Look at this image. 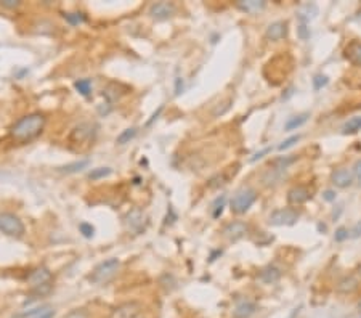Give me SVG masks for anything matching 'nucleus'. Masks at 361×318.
<instances>
[{
    "label": "nucleus",
    "instance_id": "nucleus-42",
    "mask_svg": "<svg viewBox=\"0 0 361 318\" xmlns=\"http://www.w3.org/2000/svg\"><path fill=\"white\" fill-rule=\"evenodd\" d=\"M324 199L326 201H334L336 199V193L334 192H331V190H328V192H324Z\"/></svg>",
    "mask_w": 361,
    "mask_h": 318
},
{
    "label": "nucleus",
    "instance_id": "nucleus-44",
    "mask_svg": "<svg viewBox=\"0 0 361 318\" xmlns=\"http://www.w3.org/2000/svg\"><path fill=\"white\" fill-rule=\"evenodd\" d=\"M358 309H360V310H361V302H360V304H358Z\"/></svg>",
    "mask_w": 361,
    "mask_h": 318
},
{
    "label": "nucleus",
    "instance_id": "nucleus-43",
    "mask_svg": "<svg viewBox=\"0 0 361 318\" xmlns=\"http://www.w3.org/2000/svg\"><path fill=\"white\" fill-rule=\"evenodd\" d=\"M162 109H164V106H159V109H158V111H156V113L153 114V118H151V119L148 121V125H149L151 122H153V121H154V119H158V116H159V114L162 113Z\"/></svg>",
    "mask_w": 361,
    "mask_h": 318
},
{
    "label": "nucleus",
    "instance_id": "nucleus-11",
    "mask_svg": "<svg viewBox=\"0 0 361 318\" xmlns=\"http://www.w3.org/2000/svg\"><path fill=\"white\" fill-rule=\"evenodd\" d=\"M331 180H333V183L337 188H347V187H350L353 182V172L345 169V167H340V169H336L333 172Z\"/></svg>",
    "mask_w": 361,
    "mask_h": 318
},
{
    "label": "nucleus",
    "instance_id": "nucleus-34",
    "mask_svg": "<svg viewBox=\"0 0 361 318\" xmlns=\"http://www.w3.org/2000/svg\"><path fill=\"white\" fill-rule=\"evenodd\" d=\"M328 82H329L328 77L323 76V74H318V76L313 77V89H315V90L323 89V87H324L326 84H328Z\"/></svg>",
    "mask_w": 361,
    "mask_h": 318
},
{
    "label": "nucleus",
    "instance_id": "nucleus-31",
    "mask_svg": "<svg viewBox=\"0 0 361 318\" xmlns=\"http://www.w3.org/2000/svg\"><path fill=\"white\" fill-rule=\"evenodd\" d=\"M65 20L72 26H77L80 23L85 21V15L84 13H65Z\"/></svg>",
    "mask_w": 361,
    "mask_h": 318
},
{
    "label": "nucleus",
    "instance_id": "nucleus-19",
    "mask_svg": "<svg viewBox=\"0 0 361 318\" xmlns=\"http://www.w3.org/2000/svg\"><path fill=\"white\" fill-rule=\"evenodd\" d=\"M55 317V309L50 305H40V307L27 310L26 314H23V318H53Z\"/></svg>",
    "mask_w": 361,
    "mask_h": 318
},
{
    "label": "nucleus",
    "instance_id": "nucleus-6",
    "mask_svg": "<svg viewBox=\"0 0 361 318\" xmlns=\"http://www.w3.org/2000/svg\"><path fill=\"white\" fill-rule=\"evenodd\" d=\"M297 220H299V212L295 209H278L275 212H271V216L268 219L270 225H275V227L294 225Z\"/></svg>",
    "mask_w": 361,
    "mask_h": 318
},
{
    "label": "nucleus",
    "instance_id": "nucleus-4",
    "mask_svg": "<svg viewBox=\"0 0 361 318\" xmlns=\"http://www.w3.org/2000/svg\"><path fill=\"white\" fill-rule=\"evenodd\" d=\"M255 199H257V192H255L254 188L241 187L240 190H236L235 195H233V198L230 201V207L235 214H244L250 209V206L254 204Z\"/></svg>",
    "mask_w": 361,
    "mask_h": 318
},
{
    "label": "nucleus",
    "instance_id": "nucleus-37",
    "mask_svg": "<svg viewBox=\"0 0 361 318\" xmlns=\"http://www.w3.org/2000/svg\"><path fill=\"white\" fill-rule=\"evenodd\" d=\"M20 3H21V2H18V0H0V5H2L3 8H8V10L18 8V7H20Z\"/></svg>",
    "mask_w": 361,
    "mask_h": 318
},
{
    "label": "nucleus",
    "instance_id": "nucleus-35",
    "mask_svg": "<svg viewBox=\"0 0 361 318\" xmlns=\"http://www.w3.org/2000/svg\"><path fill=\"white\" fill-rule=\"evenodd\" d=\"M79 230H80V233L85 236V238H92V236L95 235V228H93L90 223H85V222L80 223L79 225Z\"/></svg>",
    "mask_w": 361,
    "mask_h": 318
},
{
    "label": "nucleus",
    "instance_id": "nucleus-7",
    "mask_svg": "<svg viewBox=\"0 0 361 318\" xmlns=\"http://www.w3.org/2000/svg\"><path fill=\"white\" fill-rule=\"evenodd\" d=\"M125 223H127V228L133 231V233H142V231L146 228L148 220L142 209H132L125 216Z\"/></svg>",
    "mask_w": 361,
    "mask_h": 318
},
{
    "label": "nucleus",
    "instance_id": "nucleus-41",
    "mask_svg": "<svg viewBox=\"0 0 361 318\" xmlns=\"http://www.w3.org/2000/svg\"><path fill=\"white\" fill-rule=\"evenodd\" d=\"M355 175L358 177V180H360V183H361V159L358 161L357 164H355Z\"/></svg>",
    "mask_w": 361,
    "mask_h": 318
},
{
    "label": "nucleus",
    "instance_id": "nucleus-2",
    "mask_svg": "<svg viewBox=\"0 0 361 318\" xmlns=\"http://www.w3.org/2000/svg\"><path fill=\"white\" fill-rule=\"evenodd\" d=\"M120 269V262L118 259H108L104 262L98 264L95 269H93L92 275H90V281L95 283V285H106L109 283Z\"/></svg>",
    "mask_w": 361,
    "mask_h": 318
},
{
    "label": "nucleus",
    "instance_id": "nucleus-33",
    "mask_svg": "<svg viewBox=\"0 0 361 318\" xmlns=\"http://www.w3.org/2000/svg\"><path fill=\"white\" fill-rule=\"evenodd\" d=\"M300 140V135H294V137H290V138H288V140H284L281 145H279L278 147V149L279 151H284V149H288V148H290V147H294V145Z\"/></svg>",
    "mask_w": 361,
    "mask_h": 318
},
{
    "label": "nucleus",
    "instance_id": "nucleus-20",
    "mask_svg": "<svg viewBox=\"0 0 361 318\" xmlns=\"http://www.w3.org/2000/svg\"><path fill=\"white\" fill-rule=\"evenodd\" d=\"M347 60L355 66H361V44L360 42H352L345 50Z\"/></svg>",
    "mask_w": 361,
    "mask_h": 318
},
{
    "label": "nucleus",
    "instance_id": "nucleus-10",
    "mask_svg": "<svg viewBox=\"0 0 361 318\" xmlns=\"http://www.w3.org/2000/svg\"><path fill=\"white\" fill-rule=\"evenodd\" d=\"M247 230H249L247 223L236 220V222H230L228 225H226V227L223 228V235L230 241H238V240H241V238L246 236Z\"/></svg>",
    "mask_w": 361,
    "mask_h": 318
},
{
    "label": "nucleus",
    "instance_id": "nucleus-45",
    "mask_svg": "<svg viewBox=\"0 0 361 318\" xmlns=\"http://www.w3.org/2000/svg\"><path fill=\"white\" fill-rule=\"evenodd\" d=\"M360 273H361V267H360Z\"/></svg>",
    "mask_w": 361,
    "mask_h": 318
},
{
    "label": "nucleus",
    "instance_id": "nucleus-9",
    "mask_svg": "<svg viewBox=\"0 0 361 318\" xmlns=\"http://www.w3.org/2000/svg\"><path fill=\"white\" fill-rule=\"evenodd\" d=\"M142 314V305L138 302H124L118 305L109 318H138Z\"/></svg>",
    "mask_w": 361,
    "mask_h": 318
},
{
    "label": "nucleus",
    "instance_id": "nucleus-15",
    "mask_svg": "<svg viewBox=\"0 0 361 318\" xmlns=\"http://www.w3.org/2000/svg\"><path fill=\"white\" fill-rule=\"evenodd\" d=\"M279 278H281V270L275 265H268V267L262 269L259 273V280L265 285H271V283H276Z\"/></svg>",
    "mask_w": 361,
    "mask_h": 318
},
{
    "label": "nucleus",
    "instance_id": "nucleus-38",
    "mask_svg": "<svg viewBox=\"0 0 361 318\" xmlns=\"http://www.w3.org/2000/svg\"><path fill=\"white\" fill-rule=\"evenodd\" d=\"M270 151H271V147L265 148V149H262L260 153H255V154L252 156V158H250V163H255V161H257V159H262V158H264V156H265L266 153H270Z\"/></svg>",
    "mask_w": 361,
    "mask_h": 318
},
{
    "label": "nucleus",
    "instance_id": "nucleus-5",
    "mask_svg": "<svg viewBox=\"0 0 361 318\" xmlns=\"http://www.w3.org/2000/svg\"><path fill=\"white\" fill-rule=\"evenodd\" d=\"M0 231L7 236L21 238L24 235V223L18 216L11 212H0Z\"/></svg>",
    "mask_w": 361,
    "mask_h": 318
},
{
    "label": "nucleus",
    "instance_id": "nucleus-17",
    "mask_svg": "<svg viewBox=\"0 0 361 318\" xmlns=\"http://www.w3.org/2000/svg\"><path fill=\"white\" fill-rule=\"evenodd\" d=\"M318 15V7L316 3H304L297 11V18L300 20V23H307L310 20H315Z\"/></svg>",
    "mask_w": 361,
    "mask_h": 318
},
{
    "label": "nucleus",
    "instance_id": "nucleus-23",
    "mask_svg": "<svg viewBox=\"0 0 361 318\" xmlns=\"http://www.w3.org/2000/svg\"><path fill=\"white\" fill-rule=\"evenodd\" d=\"M308 118H310V114L308 113H304V114H299V116H294V118H289V121L286 124H284V130L286 132H290V130H295L299 129V127L304 125Z\"/></svg>",
    "mask_w": 361,
    "mask_h": 318
},
{
    "label": "nucleus",
    "instance_id": "nucleus-24",
    "mask_svg": "<svg viewBox=\"0 0 361 318\" xmlns=\"http://www.w3.org/2000/svg\"><path fill=\"white\" fill-rule=\"evenodd\" d=\"M295 161H297V156H279V158H276L271 163V167H273V169H276V171H283L284 172L290 164H294Z\"/></svg>",
    "mask_w": 361,
    "mask_h": 318
},
{
    "label": "nucleus",
    "instance_id": "nucleus-40",
    "mask_svg": "<svg viewBox=\"0 0 361 318\" xmlns=\"http://www.w3.org/2000/svg\"><path fill=\"white\" fill-rule=\"evenodd\" d=\"M350 236H352V238H358V236L361 235V222L360 223H357V227H355L352 231H350Z\"/></svg>",
    "mask_w": 361,
    "mask_h": 318
},
{
    "label": "nucleus",
    "instance_id": "nucleus-39",
    "mask_svg": "<svg viewBox=\"0 0 361 318\" xmlns=\"http://www.w3.org/2000/svg\"><path fill=\"white\" fill-rule=\"evenodd\" d=\"M183 92V79H177L175 80V95H180Z\"/></svg>",
    "mask_w": 361,
    "mask_h": 318
},
{
    "label": "nucleus",
    "instance_id": "nucleus-3",
    "mask_svg": "<svg viewBox=\"0 0 361 318\" xmlns=\"http://www.w3.org/2000/svg\"><path fill=\"white\" fill-rule=\"evenodd\" d=\"M27 281L36 296H45L51 291V273L45 267H39L31 271L27 276Z\"/></svg>",
    "mask_w": 361,
    "mask_h": 318
},
{
    "label": "nucleus",
    "instance_id": "nucleus-29",
    "mask_svg": "<svg viewBox=\"0 0 361 318\" xmlns=\"http://www.w3.org/2000/svg\"><path fill=\"white\" fill-rule=\"evenodd\" d=\"M135 137H137V129H135V127H130V129L122 130L120 134L118 135V143L119 145L130 143V140H133Z\"/></svg>",
    "mask_w": 361,
    "mask_h": 318
},
{
    "label": "nucleus",
    "instance_id": "nucleus-1",
    "mask_svg": "<svg viewBox=\"0 0 361 318\" xmlns=\"http://www.w3.org/2000/svg\"><path fill=\"white\" fill-rule=\"evenodd\" d=\"M45 127V116L42 113H31L21 118L18 122L11 127L10 134L15 140L27 142L42 134Z\"/></svg>",
    "mask_w": 361,
    "mask_h": 318
},
{
    "label": "nucleus",
    "instance_id": "nucleus-27",
    "mask_svg": "<svg viewBox=\"0 0 361 318\" xmlns=\"http://www.w3.org/2000/svg\"><path fill=\"white\" fill-rule=\"evenodd\" d=\"M75 90L82 97H89L92 94V80L90 79H79L74 82Z\"/></svg>",
    "mask_w": 361,
    "mask_h": 318
},
{
    "label": "nucleus",
    "instance_id": "nucleus-8",
    "mask_svg": "<svg viewBox=\"0 0 361 318\" xmlns=\"http://www.w3.org/2000/svg\"><path fill=\"white\" fill-rule=\"evenodd\" d=\"M175 15V5L170 2H158L153 3L149 8V16L156 21H166Z\"/></svg>",
    "mask_w": 361,
    "mask_h": 318
},
{
    "label": "nucleus",
    "instance_id": "nucleus-28",
    "mask_svg": "<svg viewBox=\"0 0 361 318\" xmlns=\"http://www.w3.org/2000/svg\"><path fill=\"white\" fill-rule=\"evenodd\" d=\"M225 204H226V195H220L218 198L214 201V204H212V217L214 219H218L220 216H222Z\"/></svg>",
    "mask_w": 361,
    "mask_h": 318
},
{
    "label": "nucleus",
    "instance_id": "nucleus-12",
    "mask_svg": "<svg viewBox=\"0 0 361 318\" xmlns=\"http://www.w3.org/2000/svg\"><path fill=\"white\" fill-rule=\"evenodd\" d=\"M286 32H288L286 23L276 21V23H273V24H270L268 27H266L265 36H266V39H268V40H281L283 37H286Z\"/></svg>",
    "mask_w": 361,
    "mask_h": 318
},
{
    "label": "nucleus",
    "instance_id": "nucleus-36",
    "mask_svg": "<svg viewBox=\"0 0 361 318\" xmlns=\"http://www.w3.org/2000/svg\"><path fill=\"white\" fill-rule=\"evenodd\" d=\"M348 236H350V231H348L347 228H343V227H340L339 230L336 231V235H334V240L336 241H345Z\"/></svg>",
    "mask_w": 361,
    "mask_h": 318
},
{
    "label": "nucleus",
    "instance_id": "nucleus-14",
    "mask_svg": "<svg viewBox=\"0 0 361 318\" xmlns=\"http://www.w3.org/2000/svg\"><path fill=\"white\" fill-rule=\"evenodd\" d=\"M310 198H312L310 192L304 187H295L292 190H289V193H288V201L290 204H304V202Z\"/></svg>",
    "mask_w": 361,
    "mask_h": 318
},
{
    "label": "nucleus",
    "instance_id": "nucleus-25",
    "mask_svg": "<svg viewBox=\"0 0 361 318\" xmlns=\"http://www.w3.org/2000/svg\"><path fill=\"white\" fill-rule=\"evenodd\" d=\"M90 164V161L89 159H82V161H75V163H71V164H66V166H63V167H60V172H63V173H75V172H80L82 169H85L87 166Z\"/></svg>",
    "mask_w": 361,
    "mask_h": 318
},
{
    "label": "nucleus",
    "instance_id": "nucleus-21",
    "mask_svg": "<svg viewBox=\"0 0 361 318\" xmlns=\"http://www.w3.org/2000/svg\"><path fill=\"white\" fill-rule=\"evenodd\" d=\"M283 175H284L283 171L268 169L264 175H262V182H264V185H266V187H273V185H278L283 180Z\"/></svg>",
    "mask_w": 361,
    "mask_h": 318
},
{
    "label": "nucleus",
    "instance_id": "nucleus-16",
    "mask_svg": "<svg viewBox=\"0 0 361 318\" xmlns=\"http://www.w3.org/2000/svg\"><path fill=\"white\" fill-rule=\"evenodd\" d=\"M266 2L264 0H240L236 3V7L241 11H246V13H259L265 8Z\"/></svg>",
    "mask_w": 361,
    "mask_h": 318
},
{
    "label": "nucleus",
    "instance_id": "nucleus-13",
    "mask_svg": "<svg viewBox=\"0 0 361 318\" xmlns=\"http://www.w3.org/2000/svg\"><path fill=\"white\" fill-rule=\"evenodd\" d=\"M255 312H257V305L250 300H242L233 310V317L235 318H250Z\"/></svg>",
    "mask_w": 361,
    "mask_h": 318
},
{
    "label": "nucleus",
    "instance_id": "nucleus-30",
    "mask_svg": "<svg viewBox=\"0 0 361 318\" xmlns=\"http://www.w3.org/2000/svg\"><path fill=\"white\" fill-rule=\"evenodd\" d=\"M111 173H113V169H109V167H98V169H93L89 173V178L90 180H100V178L111 175Z\"/></svg>",
    "mask_w": 361,
    "mask_h": 318
},
{
    "label": "nucleus",
    "instance_id": "nucleus-32",
    "mask_svg": "<svg viewBox=\"0 0 361 318\" xmlns=\"http://www.w3.org/2000/svg\"><path fill=\"white\" fill-rule=\"evenodd\" d=\"M297 36H299L300 40H307L310 37V27H308L305 23H300L299 27H297Z\"/></svg>",
    "mask_w": 361,
    "mask_h": 318
},
{
    "label": "nucleus",
    "instance_id": "nucleus-18",
    "mask_svg": "<svg viewBox=\"0 0 361 318\" xmlns=\"http://www.w3.org/2000/svg\"><path fill=\"white\" fill-rule=\"evenodd\" d=\"M93 134H95V130H93V125L92 124H80V125H77L72 130L71 140L85 142V140H89L90 137H93Z\"/></svg>",
    "mask_w": 361,
    "mask_h": 318
},
{
    "label": "nucleus",
    "instance_id": "nucleus-26",
    "mask_svg": "<svg viewBox=\"0 0 361 318\" xmlns=\"http://www.w3.org/2000/svg\"><path fill=\"white\" fill-rule=\"evenodd\" d=\"M358 130H361V116H357V118H352L350 121H347L342 127L343 134H357Z\"/></svg>",
    "mask_w": 361,
    "mask_h": 318
},
{
    "label": "nucleus",
    "instance_id": "nucleus-22",
    "mask_svg": "<svg viewBox=\"0 0 361 318\" xmlns=\"http://www.w3.org/2000/svg\"><path fill=\"white\" fill-rule=\"evenodd\" d=\"M358 288V281L353 278V276H343V278L337 283V291L339 293H343V294H348V293H353L355 289Z\"/></svg>",
    "mask_w": 361,
    "mask_h": 318
}]
</instances>
